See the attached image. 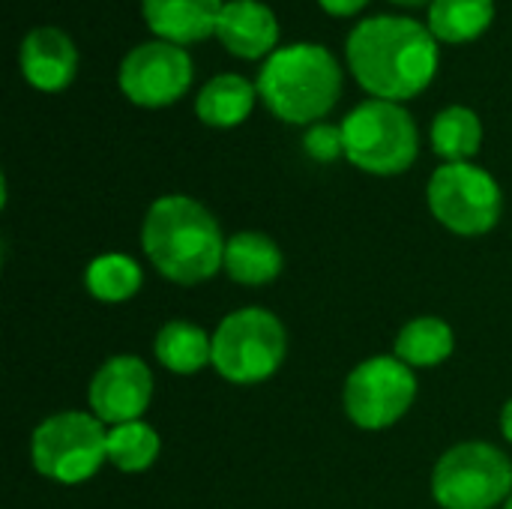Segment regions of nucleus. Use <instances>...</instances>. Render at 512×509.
Listing matches in <instances>:
<instances>
[{
  "label": "nucleus",
  "mask_w": 512,
  "mask_h": 509,
  "mask_svg": "<svg viewBox=\"0 0 512 509\" xmlns=\"http://www.w3.org/2000/svg\"><path fill=\"white\" fill-rule=\"evenodd\" d=\"M348 63L375 99L399 102L417 96L435 78L438 42L414 18L372 15L348 36Z\"/></svg>",
  "instance_id": "obj_1"
},
{
  "label": "nucleus",
  "mask_w": 512,
  "mask_h": 509,
  "mask_svg": "<svg viewBox=\"0 0 512 509\" xmlns=\"http://www.w3.org/2000/svg\"><path fill=\"white\" fill-rule=\"evenodd\" d=\"M225 237L213 213L189 195H162L150 204L141 225V246L174 285H201L225 261Z\"/></svg>",
  "instance_id": "obj_2"
},
{
  "label": "nucleus",
  "mask_w": 512,
  "mask_h": 509,
  "mask_svg": "<svg viewBox=\"0 0 512 509\" xmlns=\"http://www.w3.org/2000/svg\"><path fill=\"white\" fill-rule=\"evenodd\" d=\"M342 69L336 57L315 42H294L267 57L258 72V93L267 108L288 123L321 120L339 99Z\"/></svg>",
  "instance_id": "obj_3"
},
{
  "label": "nucleus",
  "mask_w": 512,
  "mask_h": 509,
  "mask_svg": "<svg viewBox=\"0 0 512 509\" xmlns=\"http://www.w3.org/2000/svg\"><path fill=\"white\" fill-rule=\"evenodd\" d=\"M342 138L348 162L381 177L411 168L420 150L414 117L387 99H369L351 108L342 120Z\"/></svg>",
  "instance_id": "obj_4"
},
{
  "label": "nucleus",
  "mask_w": 512,
  "mask_h": 509,
  "mask_svg": "<svg viewBox=\"0 0 512 509\" xmlns=\"http://www.w3.org/2000/svg\"><path fill=\"white\" fill-rule=\"evenodd\" d=\"M285 354L288 336L282 321L258 306L225 315L213 333V369L240 387L273 378Z\"/></svg>",
  "instance_id": "obj_5"
},
{
  "label": "nucleus",
  "mask_w": 512,
  "mask_h": 509,
  "mask_svg": "<svg viewBox=\"0 0 512 509\" xmlns=\"http://www.w3.org/2000/svg\"><path fill=\"white\" fill-rule=\"evenodd\" d=\"M105 423L84 411H60L42 420L30 441L33 468L63 486L90 480L108 462Z\"/></svg>",
  "instance_id": "obj_6"
},
{
  "label": "nucleus",
  "mask_w": 512,
  "mask_h": 509,
  "mask_svg": "<svg viewBox=\"0 0 512 509\" xmlns=\"http://www.w3.org/2000/svg\"><path fill=\"white\" fill-rule=\"evenodd\" d=\"M432 495L441 509H495L512 495V462L483 441L456 444L435 465Z\"/></svg>",
  "instance_id": "obj_7"
},
{
  "label": "nucleus",
  "mask_w": 512,
  "mask_h": 509,
  "mask_svg": "<svg viewBox=\"0 0 512 509\" xmlns=\"http://www.w3.org/2000/svg\"><path fill=\"white\" fill-rule=\"evenodd\" d=\"M432 216L462 237H480L492 231L504 210L498 180L471 162H447L429 180Z\"/></svg>",
  "instance_id": "obj_8"
},
{
  "label": "nucleus",
  "mask_w": 512,
  "mask_h": 509,
  "mask_svg": "<svg viewBox=\"0 0 512 509\" xmlns=\"http://www.w3.org/2000/svg\"><path fill=\"white\" fill-rule=\"evenodd\" d=\"M342 399L354 426L369 432L387 429L399 423L417 399L414 369L399 357H369L351 369Z\"/></svg>",
  "instance_id": "obj_9"
},
{
  "label": "nucleus",
  "mask_w": 512,
  "mask_h": 509,
  "mask_svg": "<svg viewBox=\"0 0 512 509\" xmlns=\"http://www.w3.org/2000/svg\"><path fill=\"white\" fill-rule=\"evenodd\" d=\"M192 57L183 45L168 39H153L135 45L120 63V90L144 108L171 105L192 84Z\"/></svg>",
  "instance_id": "obj_10"
},
{
  "label": "nucleus",
  "mask_w": 512,
  "mask_h": 509,
  "mask_svg": "<svg viewBox=\"0 0 512 509\" xmlns=\"http://www.w3.org/2000/svg\"><path fill=\"white\" fill-rule=\"evenodd\" d=\"M150 399H153V375L144 366V360H138L132 354L105 360L87 390L93 417L108 426H123V423L141 420Z\"/></svg>",
  "instance_id": "obj_11"
},
{
  "label": "nucleus",
  "mask_w": 512,
  "mask_h": 509,
  "mask_svg": "<svg viewBox=\"0 0 512 509\" xmlns=\"http://www.w3.org/2000/svg\"><path fill=\"white\" fill-rule=\"evenodd\" d=\"M78 69L75 42L57 27H36L21 42V72L24 78L45 93L63 90Z\"/></svg>",
  "instance_id": "obj_12"
},
{
  "label": "nucleus",
  "mask_w": 512,
  "mask_h": 509,
  "mask_svg": "<svg viewBox=\"0 0 512 509\" xmlns=\"http://www.w3.org/2000/svg\"><path fill=\"white\" fill-rule=\"evenodd\" d=\"M216 33L240 57H261L279 39V21L261 0H228L219 12Z\"/></svg>",
  "instance_id": "obj_13"
},
{
  "label": "nucleus",
  "mask_w": 512,
  "mask_h": 509,
  "mask_svg": "<svg viewBox=\"0 0 512 509\" xmlns=\"http://www.w3.org/2000/svg\"><path fill=\"white\" fill-rule=\"evenodd\" d=\"M222 0H144V18L168 42H198L216 30Z\"/></svg>",
  "instance_id": "obj_14"
},
{
  "label": "nucleus",
  "mask_w": 512,
  "mask_h": 509,
  "mask_svg": "<svg viewBox=\"0 0 512 509\" xmlns=\"http://www.w3.org/2000/svg\"><path fill=\"white\" fill-rule=\"evenodd\" d=\"M282 249L261 231L234 234L225 243V273L240 285H267L282 273Z\"/></svg>",
  "instance_id": "obj_15"
},
{
  "label": "nucleus",
  "mask_w": 512,
  "mask_h": 509,
  "mask_svg": "<svg viewBox=\"0 0 512 509\" xmlns=\"http://www.w3.org/2000/svg\"><path fill=\"white\" fill-rule=\"evenodd\" d=\"M255 93H258V84H252L249 78L222 72L201 87L195 99V111L207 126H222V129L237 126L249 117L255 105Z\"/></svg>",
  "instance_id": "obj_16"
},
{
  "label": "nucleus",
  "mask_w": 512,
  "mask_h": 509,
  "mask_svg": "<svg viewBox=\"0 0 512 509\" xmlns=\"http://www.w3.org/2000/svg\"><path fill=\"white\" fill-rule=\"evenodd\" d=\"M156 360L174 375H195L213 366V336L192 321H168L153 342Z\"/></svg>",
  "instance_id": "obj_17"
},
{
  "label": "nucleus",
  "mask_w": 512,
  "mask_h": 509,
  "mask_svg": "<svg viewBox=\"0 0 512 509\" xmlns=\"http://www.w3.org/2000/svg\"><path fill=\"white\" fill-rule=\"evenodd\" d=\"M456 348L453 327L435 315H423L408 321L396 336V357L411 369L441 366Z\"/></svg>",
  "instance_id": "obj_18"
},
{
  "label": "nucleus",
  "mask_w": 512,
  "mask_h": 509,
  "mask_svg": "<svg viewBox=\"0 0 512 509\" xmlns=\"http://www.w3.org/2000/svg\"><path fill=\"white\" fill-rule=\"evenodd\" d=\"M141 267L135 258L120 255V252H105L87 264L84 285L90 297L102 303H126L141 291Z\"/></svg>",
  "instance_id": "obj_19"
},
{
  "label": "nucleus",
  "mask_w": 512,
  "mask_h": 509,
  "mask_svg": "<svg viewBox=\"0 0 512 509\" xmlns=\"http://www.w3.org/2000/svg\"><path fill=\"white\" fill-rule=\"evenodd\" d=\"M495 15V0H432L429 30L444 42H468L480 36Z\"/></svg>",
  "instance_id": "obj_20"
},
{
  "label": "nucleus",
  "mask_w": 512,
  "mask_h": 509,
  "mask_svg": "<svg viewBox=\"0 0 512 509\" xmlns=\"http://www.w3.org/2000/svg\"><path fill=\"white\" fill-rule=\"evenodd\" d=\"M483 144V123L465 105L444 108L432 123V147L447 162H468Z\"/></svg>",
  "instance_id": "obj_21"
},
{
  "label": "nucleus",
  "mask_w": 512,
  "mask_h": 509,
  "mask_svg": "<svg viewBox=\"0 0 512 509\" xmlns=\"http://www.w3.org/2000/svg\"><path fill=\"white\" fill-rule=\"evenodd\" d=\"M162 450L156 429L144 420H132L123 426H111L108 432V462L123 474L147 471Z\"/></svg>",
  "instance_id": "obj_22"
},
{
  "label": "nucleus",
  "mask_w": 512,
  "mask_h": 509,
  "mask_svg": "<svg viewBox=\"0 0 512 509\" xmlns=\"http://www.w3.org/2000/svg\"><path fill=\"white\" fill-rule=\"evenodd\" d=\"M303 147L312 159L318 162H333L336 156L345 153V138H342V126H330V123H315L306 135H303Z\"/></svg>",
  "instance_id": "obj_23"
},
{
  "label": "nucleus",
  "mask_w": 512,
  "mask_h": 509,
  "mask_svg": "<svg viewBox=\"0 0 512 509\" xmlns=\"http://www.w3.org/2000/svg\"><path fill=\"white\" fill-rule=\"evenodd\" d=\"M321 6L333 15H351L360 6H366V0H321Z\"/></svg>",
  "instance_id": "obj_24"
},
{
  "label": "nucleus",
  "mask_w": 512,
  "mask_h": 509,
  "mask_svg": "<svg viewBox=\"0 0 512 509\" xmlns=\"http://www.w3.org/2000/svg\"><path fill=\"white\" fill-rule=\"evenodd\" d=\"M501 429H504V438L512 444V399L504 405V411H501Z\"/></svg>",
  "instance_id": "obj_25"
},
{
  "label": "nucleus",
  "mask_w": 512,
  "mask_h": 509,
  "mask_svg": "<svg viewBox=\"0 0 512 509\" xmlns=\"http://www.w3.org/2000/svg\"><path fill=\"white\" fill-rule=\"evenodd\" d=\"M396 3H411L414 6V3H423V0H396Z\"/></svg>",
  "instance_id": "obj_26"
},
{
  "label": "nucleus",
  "mask_w": 512,
  "mask_h": 509,
  "mask_svg": "<svg viewBox=\"0 0 512 509\" xmlns=\"http://www.w3.org/2000/svg\"><path fill=\"white\" fill-rule=\"evenodd\" d=\"M504 509H512V495H510V498H507V504H504Z\"/></svg>",
  "instance_id": "obj_27"
}]
</instances>
